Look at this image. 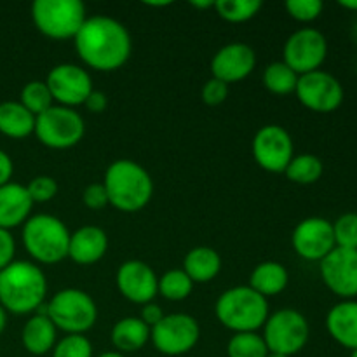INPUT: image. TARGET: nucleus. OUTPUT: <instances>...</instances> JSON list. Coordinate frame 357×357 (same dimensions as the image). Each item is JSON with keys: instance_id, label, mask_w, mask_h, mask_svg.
I'll return each instance as SVG.
<instances>
[{"instance_id": "obj_44", "label": "nucleus", "mask_w": 357, "mask_h": 357, "mask_svg": "<svg viewBox=\"0 0 357 357\" xmlns=\"http://www.w3.org/2000/svg\"><path fill=\"white\" fill-rule=\"evenodd\" d=\"M6 324H7V312L2 305H0V333L6 330Z\"/></svg>"}, {"instance_id": "obj_25", "label": "nucleus", "mask_w": 357, "mask_h": 357, "mask_svg": "<svg viewBox=\"0 0 357 357\" xmlns=\"http://www.w3.org/2000/svg\"><path fill=\"white\" fill-rule=\"evenodd\" d=\"M150 340V328L139 317H124L112 330V344L117 352H136Z\"/></svg>"}, {"instance_id": "obj_26", "label": "nucleus", "mask_w": 357, "mask_h": 357, "mask_svg": "<svg viewBox=\"0 0 357 357\" xmlns=\"http://www.w3.org/2000/svg\"><path fill=\"white\" fill-rule=\"evenodd\" d=\"M35 131V115L30 114L20 101L0 103V132L9 138L21 139Z\"/></svg>"}, {"instance_id": "obj_18", "label": "nucleus", "mask_w": 357, "mask_h": 357, "mask_svg": "<svg viewBox=\"0 0 357 357\" xmlns=\"http://www.w3.org/2000/svg\"><path fill=\"white\" fill-rule=\"evenodd\" d=\"M257 65L255 51L246 44L232 42L227 44L213 56L211 72L213 77L225 84L239 82L246 79Z\"/></svg>"}, {"instance_id": "obj_13", "label": "nucleus", "mask_w": 357, "mask_h": 357, "mask_svg": "<svg viewBox=\"0 0 357 357\" xmlns=\"http://www.w3.org/2000/svg\"><path fill=\"white\" fill-rule=\"evenodd\" d=\"M253 157L260 167L271 173H284L293 155V139L282 126L268 124L253 138Z\"/></svg>"}, {"instance_id": "obj_21", "label": "nucleus", "mask_w": 357, "mask_h": 357, "mask_svg": "<svg viewBox=\"0 0 357 357\" xmlns=\"http://www.w3.org/2000/svg\"><path fill=\"white\" fill-rule=\"evenodd\" d=\"M328 333L342 347L356 351L357 349V302L344 300L337 303L328 312L326 317Z\"/></svg>"}, {"instance_id": "obj_33", "label": "nucleus", "mask_w": 357, "mask_h": 357, "mask_svg": "<svg viewBox=\"0 0 357 357\" xmlns=\"http://www.w3.org/2000/svg\"><path fill=\"white\" fill-rule=\"evenodd\" d=\"M337 248L357 250V213H345L333 223Z\"/></svg>"}, {"instance_id": "obj_47", "label": "nucleus", "mask_w": 357, "mask_h": 357, "mask_svg": "<svg viewBox=\"0 0 357 357\" xmlns=\"http://www.w3.org/2000/svg\"><path fill=\"white\" fill-rule=\"evenodd\" d=\"M171 2H146V6H153V7H164V6H169Z\"/></svg>"}, {"instance_id": "obj_16", "label": "nucleus", "mask_w": 357, "mask_h": 357, "mask_svg": "<svg viewBox=\"0 0 357 357\" xmlns=\"http://www.w3.org/2000/svg\"><path fill=\"white\" fill-rule=\"evenodd\" d=\"M291 244L296 255L302 257L303 260L321 261L337 248L333 223L319 218V216L302 220L293 230Z\"/></svg>"}, {"instance_id": "obj_45", "label": "nucleus", "mask_w": 357, "mask_h": 357, "mask_svg": "<svg viewBox=\"0 0 357 357\" xmlns=\"http://www.w3.org/2000/svg\"><path fill=\"white\" fill-rule=\"evenodd\" d=\"M192 7H199V9H208V7H215V2H190Z\"/></svg>"}, {"instance_id": "obj_15", "label": "nucleus", "mask_w": 357, "mask_h": 357, "mask_svg": "<svg viewBox=\"0 0 357 357\" xmlns=\"http://www.w3.org/2000/svg\"><path fill=\"white\" fill-rule=\"evenodd\" d=\"M321 278L330 291L345 300L357 296V250L335 248L321 260Z\"/></svg>"}, {"instance_id": "obj_39", "label": "nucleus", "mask_w": 357, "mask_h": 357, "mask_svg": "<svg viewBox=\"0 0 357 357\" xmlns=\"http://www.w3.org/2000/svg\"><path fill=\"white\" fill-rule=\"evenodd\" d=\"M14 251H16L14 237L10 236L9 230L0 229V271H3L7 265L13 264Z\"/></svg>"}, {"instance_id": "obj_42", "label": "nucleus", "mask_w": 357, "mask_h": 357, "mask_svg": "<svg viewBox=\"0 0 357 357\" xmlns=\"http://www.w3.org/2000/svg\"><path fill=\"white\" fill-rule=\"evenodd\" d=\"M13 173H14L13 160H10V157L7 155L3 150H0V187L10 183Z\"/></svg>"}, {"instance_id": "obj_3", "label": "nucleus", "mask_w": 357, "mask_h": 357, "mask_svg": "<svg viewBox=\"0 0 357 357\" xmlns=\"http://www.w3.org/2000/svg\"><path fill=\"white\" fill-rule=\"evenodd\" d=\"M108 204L122 213H136L145 208L153 194V181L149 171L129 159L115 160L105 173Z\"/></svg>"}, {"instance_id": "obj_35", "label": "nucleus", "mask_w": 357, "mask_h": 357, "mask_svg": "<svg viewBox=\"0 0 357 357\" xmlns=\"http://www.w3.org/2000/svg\"><path fill=\"white\" fill-rule=\"evenodd\" d=\"M323 7L321 0H288L286 2V10L289 13V16L302 23L317 20L323 13Z\"/></svg>"}, {"instance_id": "obj_12", "label": "nucleus", "mask_w": 357, "mask_h": 357, "mask_svg": "<svg viewBox=\"0 0 357 357\" xmlns=\"http://www.w3.org/2000/svg\"><path fill=\"white\" fill-rule=\"evenodd\" d=\"M295 93L303 107L317 112V114L335 112L344 101V87H342V84L338 82L337 77L323 72V70L300 75Z\"/></svg>"}, {"instance_id": "obj_20", "label": "nucleus", "mask_w": 357, "mask_h": 357, "mask_svg": "<svg viewBox=\"0 0 357 357\" xmlns=\"http://www.w3.org/2000/svg\"><path fill=\"white\" fill-rule=\"evenodd\" d=\"M30 195L26 187L20 183H7L0 187V229L10 230L28 220L31 211Z\"/></svg>"}, {"instance_id": "obj_38", "label": "nucleus", "mask_w": 357, "mask_h": 357, "mask_svg": "<svg viewBox=\"0 0 357 357\" xmlns=\"http://www.w3.org/2000/svg\"><path fill=\"white\" fill-rule=\"evenodd\" d=\"M84 204L89 209H103L108 204V194L103 183H93L84 190Z\"/></svg>"}, {"instance_id": "obj_5", "label": "nucleus", "mask_w": 357, "mask_h": 357, "mask_svg": "<svg viewBox=\"0 0 357 357\" xmlns=\"http://www.w3.org/2000/svg\"><path fill=\"white\" fill-rule=\"evenodd\" d=\"M23 244L28 253L40 264H59L68 257L70 232L56 216H31L24 222Z\"/></svg>"}, {"instance_id": "obj_31", "label": "nucleus", "mask_w": 357, "mask_h": 357, "mask_svg": "<svg viewBox=\"0 0 357 357\" xmlns=\"http://www.w3.org/2000/svg\"><path fill=\"white\" fill-rule=\"evenodd\" d=\"M229 357H267L268 349L258 333H236L227 345Z\"/></svg>"}, {"instance_id": "obj_22", "label": "nucleus", "mask_w": 357, "mask_h": 357, "mask_svg": "<svg viewBox=\"0 0 357 357\" xmlns=\"http://www.w3.org/2000/svg\"><path fill=\"white\" fill-rule=\"evenodd\" d=\"M56 330L49 316L37 314L26 321L23 331H21V342L24 349L33 356L47 354L56 345Z\"/></svg>"}, {"instance_id": "obj_43", "label": "nucleus", "mask_w": 357, "mask_h": 357, "mask_svg": "<svg viewBox=\"0 0 357 357\" xmlns=\"http://www.w3.org/2000/svg\"><path fill=\"white\" fill-rule=\"evenodd\" d=\"M342 7H345V9L352 10V13H357V0H340Z\"/></svg>"}, {"instance_id": "obj_7", "label": "nucleus", "mask_w": 357, "mask_h": 357, "mask_svg": "<svg viewBox=\"0 0 357 357\" xmlns=\"http://www.w3.org/2000/svg\"><path fill=\"white\" fill-rule=\"evenodd\" d=\"M49 319L68 335H82L94 326L98 307L86 291L66 288L56 293L47 305Z\"/></svg>"}, {"instance_id": "obj_40", "label": "nucleus", "mask_w": 357, "mask_h": 357, "mask_svg": "<svg viewBox=\"0 0 357 357\" xmlns=\"http://www.w3.org/2000/svg\"><path fill=\"white\" fill-rule=\"evenodd\" d=\"M162 317H164V312H162V309H160L159 305H157V303H146L145 307H143V310H142V317H139V319L143 321V323L146 324V326L150 328V330H152L153 326H155V324H159L160 321H162Z\"/></svg>"}, {"instance_id": "obj_50", "label": "nucleus", "mask_w": 357, "mask_h": 357, "mask_svg": "<svg viewBox=\"0 0 357 357\" xmlns=\"http://www.w3.org/2000/svg\"><path fill=\"white\" fill-rule=\"evenodd\" d=\"M356 35H357V23H356Z\"/></svg>"}, {"instance_id": "obj_37", "label": "nucleus", "mask_w": 357, "mask_h": 357, "mask_svg": "<svg viewBox=\"0 0 357 357\" xmlns=\"http://www.w3.org/2000/svg\"><path fill=\"white\" fill-rule=\"evenodd\" d=\"M202 101L209 107H216V105H222L223 101L229 96V84L222 82L218 79H209L208 82L202 87Z\"/></svg>"}, {"instance_id": "obj_8", "label": "nucleus", "mask_w": 357, "mask_h": 357, "mask_svg": "<svg viewBox=\"0 0 357 357\" xmlns=\"http://www.w3.org/2000/svg\"><path fill=\"white\" fill-rule=\"evenodd\" d=\"M310 328L303 314L282 309L267 317L264 324V342L271 354L295 356L309 342Z\"/></svg>"}, {"instance_id": "obj_30", "label": "nucleus", "mask_w": 357, "mask_h": 357, "mask_svg": "<svg viewBox=\"0 0 357 357\" xmlns=\"http://www.w3.org/2000/svg\"><path fill=\"white\" fill-rule=\"evenodd\" d=\"M52 94L49 91L47 84L42 82V80H31L26 86L21 89V101L20 103L26 108L30 114H33L35 117L40 114H44L45 110L52 107Z\"/></svg>"}, {"instance_id": "obj_10", "label": "nucleus", "mask_w": 357, "mask_h": 357, "mask_svg": "<svg viewBox=\"0 0 357 357\" xmlns=\"http://www.w3.org/2000/svg\"><path fill=\"white\" fill-rule=\"evenodd\" d=\"M201 328L188 314H169L150 330L152 344L164 356H183L197 345Z\"/></svg>"}, {"instance_id": "obj_28", "label": "nucleus", "mask_w": 357, "mask_h": 357, "mask_svg": "<svg viewBox=\"0 0 357 357\" xmlns=\"http://www.w3.org/2000/svg\"><path fill=\"white\" fill-rule=\"evenodd\" d=\"M298 73L293 72L284 61H275L265 68L264 84L271 93L274 94H289L295 93Z\"/></svg>"}, {"instance_id": "obj_17", "label": "nucleus", "mask_w": 357, "mask_h": 357, "mask_svg": "<svg viewBox=\"0 0 357 357\" xmlns=\"http://www.w3.org/2000/svg\"><path fill=\"white\" fill-rule=\"evenodd\" d=\"M117 288L124 298L132 303H146L152 302L159 293V279L155 272L139 260H129L121 265L117 271Z\"/></svg>"}, {"instance_id": "obj_6", "label": "nucleus", "mask_w": 357, "mask_h": 357, "mask_svg": "<svg viewBox=\"0 0 357 357\" xmlns=\"http://www.w3.org/2000/svg\"><path fill=\"white\" fill-rule=\"evenodd\" d=\"M31 20L42 35L54 40L75 38L86 17V7L79 0H35Z\"/></svg>"}, {"instance_id": "obj_41", "label": "nucleus", "mask_w": 357, "mask_h": 357, "mask_svg": "<svg viewBox=\"0 0 357 357\" xmlns=\"http://www.w3.org/2000/svg\"><path fill=\"white\" fill-rule=\"evenodd\" d=\"M86 108L89 112H93V114H101V112H105V108L108 107V100H107V94L101 93V91H96L93 89V93L87 96L86 100Z\"/></svg>"}, {"instance_id": "obj_9", "label": "nucleus", "mask_w": 357, "mask_h": 357, "mask_svg": "<svg viewBox=\"0 0 357 357\" xmlns=\"http://www.w3.org/2000/svg\"><path fill=\"white\" fill-rule=\"evenodd\" d=\"M84 119L68 107H54L35 117V135L45 146L65 150L75 146L84 138Z\"/></svg>"}, {"instance_id": "obj_27", "label": "nucleus", "mask_w": 357, "mask_h": 357, "mask_svg": "<svg viewBox=\"0 0 357 357\" xmlns=\"http://www.w3.org/2000/svg\"><path fill=\"white\" fill-rule=\"evenodd\" d=\"M323 162L312 153H302V155L293 157L291 162L286 167V176L298 185L316 183L323 176Z\"/></svg>"}, {"instance_id": "obj_36", "label": "nucleus", "mask_w": 357, "mask_h": 357, "mask_svg": "<svg viewBox=\"0 0 357 357\" xmlns=\"http://www.w3.org/2000/svg\"><path fill=\"white\" fill-rule=\"evenodd\" d=\"M26 192L31 202H47L58 194V183L51 176H37L26 185Z\"/></svg>"}, {"instance_id": "obj_48", "label": "nucleus", "mask_w": 357, "mask_h": 357, "mask_svg": "<svg viewBox=\"0 0 357 357\" xmlns=\"http://www.w3.org/2000/svg\"><path fill=\"white\" fill-rule=\"evenodd\" d=\"M267 357H288V356H281V354H271V352H268V356Z\"/></svg>"}, {"instance_id": "obj_24", "label": "nucleus", "mask_w": 357, "mask_h": 357, "mask_svg": "<svg viewBox=\"0 0 357 357\" xmlns=\"http://www.w3.org/2000/svg\"><path fill=\"white\" fill-rule=\"evenodd\" d=\"M288 282L289 274L284 265L279 261H264L251 272L250 288L267 298L284 291Z\"/></svg>"}, {"instance_id": "obj_1", "label": "nucleus", "mask_w": 357, "mask_h": 357, "mask_svg": "<svg viewBox=\"0 0 357 357\" xmlns=\"http://www.w3.org/2000/svg\"><path fill=\"white\" fill-rule=\"evenodd\" d=\"M73 40L80 59L100 72L121 68L131 56V35L114 17H87Z\"/></svg>"}, {"instance_id": "obj_14", "label": "nucleus", "mask_w": 357, "mask_h": 357, "mask_svg": "<svg viewBox=\"0 0 357 357\" xmlns=\"http://www.w3.org/2000/svg\"><path fill=\"white\" fill-rule=\"evenodd\" d=\"M45 84L51 91L52 100L58 101L61 107L68 108L84 105L87 96L93 93V80L89 73L72 63L54 66L49 72Z\"/></svg>"}, {"instance_id": "obj_49", "label": "nucleus", "mask_w": 357, "mask_h": 357, "mask_svg": "<svg viewBox=\"0 0 357 357\" xmlns=\"http://www.w3.org/2000/svg\"><path fill=\"white\" fill-rule=\"evenodd\" d=\"M351 357H357V349H356V351L351 352Z\"/></svg>"}, {"instance_id": "obj_34", "label": "nucleus", "mask_w": 357, "mask_h": 357, "mask_svg": "<svg viewBox=\"0 0 357 357\" xmlns=\"http://www.w3.org/2000/svg\"><path fill=\"white\" fill-rule=\"evenodd\" d=\"M52 357H93V345L84 335H66L54 345Z\"/></svg>"}, {"instance_id": "obj_29", "label": "nucleus", "mask_w": 357, "mask_h": 357, "mask_svg": "<svg viewBox=\"0 0 357 357\" xmlns=\"http://www.w3.org/2000/svg\"><path fill=\"white\" fill-rule=\"evenodd\" d=\"M215 9L229 23H244L261 9L260 0H216Z\"/></svg>"}, {"instance_id": "obj_19", "label": "nucleus", "mask_w": 357, "mask_h": 357, "mask_svg": "<svg viewBox=\"0 0 357 357\" xmlns=\"http://www.w3.org/2000/svg\"><path fill=\"white\" fill-rule=\"evenodd\" d=\"M108 237L100 227L87 225L70 234L68 257L79 265H93L105 257Z\"/></svg>"}, {"instance_id": "obj_32", "label": "nucleus", "mask_w": 357, "mask_h": 357, "mask_svg": "<svg viewBox=\"0 0 357 357\" xmlns=\"http://www.w3.org/2000/svg\"><path fill=\"white\" fill-rule=\"evenodd\" d=\"M194 289V282L183 271H169L159 279V293L166 300L180 302L185 300Z\"/></svg>"}, {"instance_id": "obj_23", "label": "nucleus", "mask_w": 357, "mask_h": 357, "mask_svg": "<svg viewBox=\"0 0 357 357\" xmlns=\"http://www.w3.org/2000/svg\"><path fill=\"white\" fill-rule=\"evenodd\" d=\"M220 271H222V258L213 248H194L185 257L183 272L192 279V282L213 281Z\"/></svg>"}, {"instance_id": "obj_2", "label": "nucleus", "mask_w": 357, "mask_h": 357, "mask_svg": "<svg viewBox=\"0 0 357 357\" xmlns=\"http://www.w3.org/2000/svg\"><path fill=\"white\" fill-rule=\"evenodd\" d=\"M45 291L44 272L30 261H13L0 271V305L6 312H33L44 302Z\"/></svg>"}, {"instance_id": "obj_11", "label": "nucleus", "mask_w": 357, "mask_h": 357, "mask_svg": "<svg viewBox=\"0 0 357 357\" xmlns=\"http://www.w3.org/2000/svg\"><path fill=\"white\" fill-rule=\"evenodd\" d=\"M328 54L326 37L316 28H302L286 40L282 61L298 75L316 72Z\"/></svg>"}, {"instance_id": "obj_46", "label": "nucleus", "mask_w": 357, "mask_h": 357, "mask_svg": "<svg viewBox=\"0 0 357 357\" xmlns=\"http://www.w3.org/2000/svg\"><path fill=\"white\" fill-rule=\"evenodd\" d=\"M98 357H124V354H121V352H103Z\"/></svg>"}, {"instance_id": "obj_4", "label": "nucleus", "mask_w": 357, "mask_h": 357, "mask_svg": "<svg viewBox=\"0 0 357 357\" xmlns=\"http://www.w3.org/2000/svg\"><path fill=\"white\" fill-rule=\"evenodd\" d=\"M215 310L220 323L236 333H257L268 317L267 298L250 286L227 289L216 302Z\"/></svg>"}]
</instances>
